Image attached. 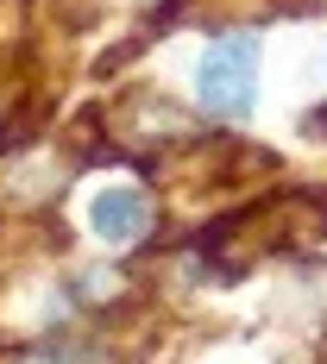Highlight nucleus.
Returning <instances> with one entry per match:
<instances>
[{"label":"nucleus","mask_w":327,"mask_h":364,"mask_svg":"<svg viewBox=\"0 0 327 364\" xmlns=\"http://www.w3.org/2000/svg\"><path fill=\"white\" fill-rule=\"evenodd\" d=\"M145 226H151V201L139 188H126V182H113V188H101L88 201V232L101 245H139Z\"/></svg>","instance_id":"nucleus-2"},{"label":"nucleus","mask_w":327,"mask_h":364,"mask_svg":"<svg viewBox=\"0 0 327 364\" xmlns=\"http://www.w3.org/2000/svg\"><path fill=\"white\" fill-rule=\"evenodd\" d=\"M195 101L214 119H246L258 101V38L252 32H227L202 50L195 63Z\"/></svg>","instance_id":"nucleus-1"}]
</instances>
